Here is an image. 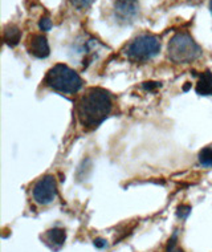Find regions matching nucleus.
<instances>
[{
    "mask_svg": "<svg viewBox=\"0 0 212 252\" xmlns=\"http://www.w3.org/2000/svg\"><path fill=\"white\" fill-rule=\"evenodd\" d=\"M113 110L112 96L101 88H91L77 102L76 112L81 126L94 130L110 116Z\"/></svg>",
    "mask_w": 212,
    "mask_h": 252,
    "instance_id": "f257e3e1",
    "label": "nucleus"
},
{
    "mask_svg": "<svg viewBox=\"0 0 212 252\" xmlns=\"http://www.w3.org/2000/svg\"><path fill=\"white\" fill-rule=\"evenodd\" d=\"M44 83L53 91L66 93V94L76 93L84 85L83 78L80 77V74L65 64H56L48 70Z\"/></svg>",
    "mask_w": 212,
    "mask_h": 252,
    "instance_id": "f03ea898",
    "label": "nucleus"
},
{
    "mask_svg": "<svg viewBox=\"0 0 212 252\" xmlns=\"http://www.w3.org/2000/svg\"><path fill=\"white\" fill-rule=\"evenodd\" d=\"M169 59L175 64H187L202 56V48L186 32H178L167 45Z\"/></svg>",
    "mask_w": 212,
    "mask_h": 252,
    "instance_id": "7ed1b4c3",
    "label": "nucleus"
},
{
    "mask_svg": "<svg viewBox=\"0 0 212 252\" xmlns=\"http://www.w3.org/2000/svg\"><path fill=\"white\" fill-rule=\"evenodd\" d=\"M160 39L155 35H141L135 37L126 49V55L131 61L142 63V61L151 60L160 52Z\"/></svg>",
    "mask_w": 212,
    "mask_h": 252,
    "instance_id": "20e7f679",
    "label": "nucleus"
},
{
    "mask_svg": "<svg viewBox=\"0 0 212 252\" xmlns=\"http://www.w3.org/2000/svg\"><path fill=\"white\" fill-rule=\"evenodd\" d=\"M33 199L39 204H49L56 199L57 196V183L53 175H45L40 178L33 186L32 190Z\"/></svg>",
    "mask_w": 212,
    "mask_h": 252,
    "instance_id": "39448f33",
    "label": "nucleus"
},
{
    "mask_svg": "<svg viewBox=\"0 0 212 252\" xmlns=\"http://www.w3.org/2000/svg\"><path fill=\"white\" fill-rule=\"evenodd\" d=\"M139 12L138 0H116L114 18L121 24H130L137 19Z\"/></svg>",
    "mask_w": 212,
    "mask_h": 252,
    "instance_id": "423d86ee",
    "label": "nucleus"
},
{
    "mask_svg": "<svg viewBox=\"0 0 212 252\" xmlns=\"http://www.w3.org/2000/svg\"><path fill=\"white\" fill-rule=\"evenodd\" d=\"M28 52L32 56L37 57V59H47L51 53L49 49V44H48L47 37L44 35H32L28 39V44H27Z\"/></svg>",
    "mask_w": 212,
    "mask_h": 252,
    "instance_id": "0eeeda50",
    "label": "nucleus"
},
{
    "mask_svg": "<svg viewBox=\"0 0 212 252\" xmlns=\"http://www.w3.org/2000/svg\"><path fill=\"white\" fill-rule=\"evenodd\" d=\"M196 93L199 96H212V72L206 70L200 74V78L196 84Z\"/></svg>",
    "mask_w": 212,
    "mask_h": 252,
    "instance_id": "6e6552de",
    "label": "nucleus"
},
{
    "mask_svg": "<svg viewBox=\"0 0 212 252\" xmlns=\"http://www.w3.org/2000/svg\"><path fill=\"white\" fill-rule=\"evenodd\" d=\"M3 40L8 47H16L22 40V31L18 26L8 24L4 28V32H3Z\"/></svg>",
    "mask_w": 212,
    "mask_h": 252,
    "instance_id": "1a4fd4ad",
    "label": "nucleus"
},
{
    "mask_svg": "<svg viewBox=\"0 0 212 252\" xmlns=\"http://www.w3.org/2000/svg\"><path fill=\"white\" fill-rule=\"evenodd\" d=\"M65 240H66V232L62 228H59V227L48 230L47 234H45V242L48 244H51L52 247L64 246Z\"/></svg>",
    "mask_w": 212,
    "mask_h": 252,
    "instance_id": "9d476101",
    "label": "nucleus"
},
{
    "mask_svg": "<svg viewBox=\"0 0 212 252\" xmlns=\"http://www.w3.org/2000/svg\"><path fill=\"white\" fill-rule=\"evenodd\" d=\"M199 162L206 167H212V148H204L199 153Z\"/></svg>",
    "mask_w": 212,
    "mask_h": 252,
    "instance_id": "9b49d317",
    "label": "nucleus"
},
{
    "mask_svg": "<svg viewBox=\"0 0 212 252\" xmlns=\"http://www.w3.org/2000/svg\"><path fill=\"white\" fill-rule=\"evenodd\" d=\"M95 0H70V3L73 7H76L80 11H84V9L91 8V4L94 3Z\"/></svg>",
    "mask_w": 212,
    "mask_h": 252,
    "instance_id": "f8f14e48",
    "label": "nucleus"
},
{
    "mask_svg": "<svg viewBox=\"0 0 212 252\" xmlns=\"http://www.w3.org/2000/svg\"><path fill=\"white\" fill-rule=\"evenodd\" d=\"M190 214H191L190 206L182 204V206H179V207H178V211H177L178 218H181V219H186V218L188 217Z\"/></svg>",
    "mask_w": 212,
    "mask_h": 252,
    "instance_id": "ddd939ff",
    "label": "nucleus"
},
{
    "mask_svg": "<svg viewBox=\"0 0 212 252\" xmlns=\"http://www.w3.org/2000/svg\"><path fill=\"white\" fill-rule=\"evenodd\" d=\"M39 28L44 32H47L52 28V22H51V19L47 18V16H43V18L40 19L39 22Z\"/></svg>",
    "mask_w": 212,
    "mask_h": 252,
    "instance_id": "4468645a",
    "label": "nucleus"
},
{
    "mask_svg": "<svg viewBox=\"0 0 212 252\" xmlns=\"http://www.w3.org/2000/svg\"><path fill=\"white\" fill-rule=\"evenodd\" d=\"M93 244H94L95 248H100V250H104V248L108 247V242L104 238H95L93 240Z\"/></svg>",
    "mask_w": 212,
    "mask_h": 252,
    "instance_id": "2eb2a0df",
    "label": "nucleus"
},
{
    "mask_svg": "<svg viewBox=\"0 0 212 252\" xmlns=\"http://www.w3.org/2000/svg\"><path fill=\"white\" fill-rule=\"evenodd\" d=\"M143 88L146 91H154L156 88H160V83H152V81H148V83H143Z\"/></svg>",
    "mask_w": 212,
    "mask_h": 252,
    "instance_id": "dca6fc26",
    "label": "nucleus"
},
{
    "mask_svg": "<svg viewBox=\"0 0 212 252\" xmlns=\"http://www.w3.org/2000/svg\"><path fill=\"white\" fill-rule=\"evenodd\" d=\"M210 11H211L212 13V0H210Z\"/></svg>",
    "mask_w": 212,
    "mask_h": 252,
    "instance_id": "f3484780",
    "label": "nucleus"
},
{
    "mask_svg": "<svg viewBox=\"0 0 212 252\" xmlns=\"http://www.w3.org/2000/svg\"><path fill=\"white\" fill-rule=\"evenodd\" d=\"M170 252H183L182 250H173V251H170Z\"/></svg>",
    "mask_w": 212,
    "mask_h": 252,
    "instance_id": "a211bd4d",
    "label": "nucleus"
}]
</instances>
